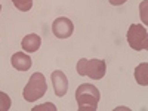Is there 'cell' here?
I'll use <instances>...</instances> for the list:
<instances>
[{"mask_svg": "<svg viewBox=\"0 0 148 111\" xmlns=\"http://www.w3.org/2000/svg\"><path fill=\"white\" fill-rule=\"evenodd\" d=\"M101 93L93 84L83 83L76 90V101L79 105V111H96Z\"/></svg>", "mask_w": 148, "mask_h": 111, "instance_id": "1", "label": "cell"}, {"mask_svg": "<svg viewBox=\"0 0 148 111\" xmlns=\"http://www.w3.org/2000/svg\"><path fill=\"white\" fill-rule=\"evenodd\" d=\"M47 90V83L46 79L42 73H34L30 77L28 83L25 84L22 92V96L27 102H34L37 99H40L43 95H46Z\"/></svg>", "mask_w": 148, "mask_h": 111, "instance_id": "2", "label": "cell"}, {"mask_svg": "<svg viewBox=\"0 0 148 111\" xmlns=\"http://www.w3.org/2000/svg\"><path fill=\"white\" fill-rule=\"evenodd\" d=\"M77 73L80 76H88L93 80H99L107 73V64L102 59H80L77 62Z\"/></svg>", "mask_w": 148, "mask_h": 111, "instance_id": "3", "label": "cell"}, {"mask_svg": "<svg viewBox=\"0 0 148 111\" xmlns=\"http://www.w3.org/2000/svg\"><path fill=\"white\" fill-rule=\"evenodd\" d=\"M127 43L135 51H145L148 47L147 28L139 25V24H132L127 31Z\"/></svg>", "mask_w": 148, "mask_h": 111, "instance_id": "4", "label": "cell"}, {"mask_svg": "<svg viewBox=\"0 0 148 111\" xmlns=\"http://www.w3.org/2000/svg\"><path fill=\"white\" fill-rule=\"evenodd\" d=\"M74 31V24L71 19L61 16L56 18L52 24V33L58 37V39H68Z\"/></svg>", "mask_w": 148, "mask_h": 111, "instance_id": "5", "label": "cell"}, {"mask_svg": "<svg viewBox=\"0 0 148 111\" xmlns=\"http://www.w3.org/2000/svg\"><path fill=\"white\" fill-rule=\"evenodd\" d=\"M51 80H52V84H53V90H55V95L56 96H64L68 90V79L64 74V71H53L52 76H51Z\"/></svg>", "mask_w": 148, "mask_h": 111, "instance_id": "6", "label": "cell"}, {"mask_svg": "<svg viewBox=\"0 0 148 111\" xmlns=\"http://www.w3.org/2000/svg\"><path fill=\"white\" fill-rule=\"evenodd\" d=\"M10 62H12V67L16 68L18 71H28L31 68V58L24 52L14 53L10 58Z\"/></svg>", "mask_w": 148, "mask_h": 111, "instance_id": "7", "label": "cell"}, {"mask_svg": "<svg viewBox=\"0 0 148 111\" xmlns=\"http://www.w3.org/2000/svg\"><path fill=\"white\" fill-rule=\"evenodd\" d=\"M40 45H42V39H40V36H37V34H28V36L24 37L22 42H21L22 49L25 52H30V53L39 51Z\"/></svg>", "mask_w": 148, "mask_h": 111, "instance_id": "8", "label": "cell"}, {"mask_svg": "<svg viewBox=\"0 0 148 111\" xmlns=\"http://www.w3.org/2000/svg\"><path fill=\"white\" fill-rule=\"evenodd\" d=\"M148 64L147 62H142L136 67V70H135V79H136V82L141 84V86H147L148 84Z\"/></svg>", "mask_w": 148, "mask_h": 111, "instance_id": "9", "label": "cell"}, {"mask_svg": "<svg viewBox=\"0 0 148 111\" xmlns=\"http://www.w3.org/2000/svg\"><path fill=\"white\" fill-rule=\"evenodd\" d=\"M12 2H14V5H15L16 9H19L22 12L30 10L31 6H33V0H12Z\"/></svg>", "mask_w": 148, "mask_h": 111, "instance_id": "10", "label": "cell"}, {"mask_svg": "<svg viewBox=\"0 0 148 111\" xmlns=\"http://www.w3.org/2000/svg\"><path fill=\"white\" fill-rule=\"evenodd\" d=\"M12 105V101L9 95H6L5 92H0V111H8Z\"/></svg>", "mask_w": 148, "mask_h": 111, "instance_id": "11", "label": "cell"}, {"mask_svg": "<svg viewBox=\"0 0 148 111\" xmlns=\"http://www.w3.org/2000/svg\"><path fill=\"white\" fill-rule=\"evenodd\" d=\"M37 110H52V111H55L56 110V107L53 105V104H43V105H39V107H34L33 108V111H37Z\"/></svg>", "mask_w": 148, "mask_h": 111, "instance_id": "12", "label": "cell"}, {"mask_svg": "<svg viewBox=\"0 0 148 111\" xmlns=\"http://www.w3.org/2000/svg\"><path fill=\"white\" fill-rule=\"evenodd\" d=\"M108 2L113 5V6H120V5H123V3H126L127 0H108Z\"/></svg>", "mask_w": 148, "mask_h": 111, "instance_id": "13", "label": "cell"}, {"mask_svg": "<svg viewBox=\"0 0 148 111\" xmlns=\"http://www.w3.org/2000/svg\"><path fill=\"white\" fill-rule=\"evenodd\" d=\"M0 10H2V6H0Z\"/></svg>", "mask_w": 148, "mask_h": 111, "instance_id": "14", "label": "cell"}]
</instances>
